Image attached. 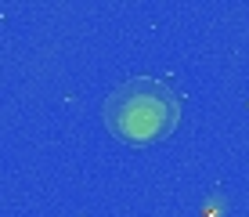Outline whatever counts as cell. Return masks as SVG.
Instances as JSON below:
<instances>
[{"label": "cell", "mask_w": 249, "mask_h": 217, "mask_svg": "<svg viewBox=\"0 0 249 217\" xmlns=\"http://www.w3.org/2000/svg\"><path fill=\"white\" fill-rule=\"evenodd\" d=\"M105 127L126 145H152L181 123V94L159 76H134L105 98Z\"/></svg>", "instance_id": "cell-1"}]
</instances>
